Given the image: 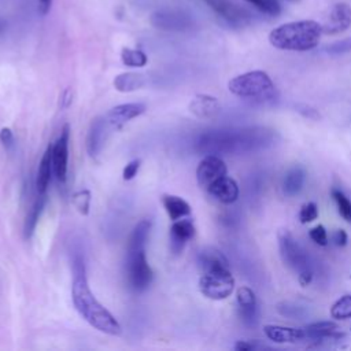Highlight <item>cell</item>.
Wrapping results in <instances>:
<instances>
[{
  "mask_svg": "<svg viewBox=\"0 0 351 351\" xmlns=\"http://www.w3.org/2000/svg\"><path fill=\"white\" fill-rule=\"evenodd\" d=\"M276 132L263 126L214 129L202 133L195 148L203 155H241L271 147Z\"/></svg>",
  "mask_w": 351,
  "mask_h": 351,
  "instance_id": "6da1fadb",
  "label": "cell"
},
{
  "mask_svg": "<svg viewBox=\"0 0 351 351\" xmlns=\"http://www.w3.org/2000/svg\"><path fill=\"white\" fill-rule=\"evenodd\" d=\"M71 293H73V303L80 313V315L95 329L111 335L118 336L121 335L122 329L119 322L115 319V317L93 296L86 274H74L73 276V285H71Z\"/></svg>",
  "mask_w": 351,
  "mask_h": 351,
  "instance_id": "7a4b0ae2",
  "label": "cell"
},
{
  "mask_svg": "<svg viewBox=\"0 0 351 351\" xmlns=\"http://www.w3.org/2000/svg\"><path fill=\"white\" fill-rule=\"evenodd\" d=\"M322 25L313 19L282 23L269 33V43L281 51L304 52L314 49L322 36Z\"/></svg>",
  "mask_w": 351,
  "mask_h": 351,
  "instance_id": "3957f363",
  "label": "cell"
},
{
  "mask_svg": "<svg viewBox=\"0 0 351 351\" xmlns=\"http://www.w3.org/2000/svg\"><path fill=\"white\" fill-rule=\"evenodd\" d=\"M228 89L237 97L255 101H270L276 97V86L270 75L263 70H252L233 77Z\"/></svg>",
  "mask_w": 351,
  "mask_h": 351,
  "instance_id": "277c9868",
  "label": "cell"
},
{
  "mask_svg": "<svg viewBox=\"0 0 351 351\" xmlns=\"http://www.w3.org/2000/svg\"><path fill=\"white\" fill-rule=\"evenodd\" d=\"M278 247L280 255L284 263L298 273V281L302 287L308 285L313 281L314 270L311 259L307 251L293 239L288 230H281L278 233Z\"/></svg>",
  "mask_w": 351,
  "mask_h": 351,
  "instance_id": "5b68a950",
  "label": "cell"
},
{
  "mask_svg": "<svg viewBox=\"0 0 351 351\" xmlns=\"http://www.w3.org/2000/svg\"><path fill=\"white\" fill-rule=\"evenodd\" d=\"M200 292L213 300H223L234 289V278L229 269L203 271L199 278Z\"/></svg>",
  "mask_w": 351,
  "mask_h": 351,
  "instance_id": "8992f818",
  "label": "cell"
},
{
  "mask_svg": "<svg viewBox=\"0 0 351 351\" xmlns=\"http://www.w3.org/2000/svg\"><path fill=\"white\" fill-rule=\"evenodd\" d=\"M154 278L151 266L148 265L145 251H134L126 254V282L134 292L145 291Z\"/></svg>",
  "mask_w": 351,
  "mask_h": 351,
  "instance_id": "52a82bcc",
  "label": "cell"
},
{
  "mask_svg": "<svg viewBox=\"0 0 351 351\" xmlns=\"http://www.w3.org/2000/svg\"><path fill=\"white\" fill-rule=\"evenodd\" d=\"M149 22L155 29L166 32H184L191 27L192 21L188 14L174 8H162L151 14Z\"/></svg>",
  "mask_w": 351,
  "mask_h": 351,
  "instance_id": "ba28073f",
  "label": "cell"
},
{
  "mask_svg": "<svg viewBox=\"0 0 351 351\" xmlns=\"http://www.w3.org/2000/svg\"><path fill=\"white\" fill-rule=\"evenodd\" d=\"M204 3L228 25L233 27H240L248 23L250 12L240 7L239 4L233 3L232 0H204Z\"/></svg>",
  "mask_w": 351,
  "mask_h": 351,
  "instance_id": "9c48e42d",
  "label": "cell"
},
{
  "mask_svg": "<svg viewBox=\"0 0 351 351\" xmlns=\"http://www.w3.org/2000/svg\"><path fill=\"white\" fill-rule=\"evenodd\" d=\"M226 173H228V167L221 156L204 155V158L197 165L196 180L202 188L207 189L218 178L226 176Z\"/></svg>",
  "mask_w": 351,
  "mask_h": 351,
  "instance_id": "30bf717a",
  "label": "cell"
},
{
  "mask_svg": "<svg viewBox=\"0 0 351 351\" xmlns=\"http://www.w3.org/2000/svg\"><path fill=\"white\" fill-rule=\"evenodd\" d=\"M237 313L241 322L248 328H255L259 321V310L255 292L250 287H240L236 292Z\"/></svg>",
  "mask_w": 351,
  "mask_h": 351,
  "instance_id": "8fae6325",
  "label": "cell"
},
{
  "mask_svg": "<svg viewBox=\"0 0 351 351\" xmlns=\"http://www.w3.org/2000/svg\"><path fill=\"white\" fill-rule=\"evenodd\" d=\"M69 137L70 126L66 123L62 129L59 138L52 145V166L58 181L64 182L67 178V163H69Z\"/></svg>",
  "mask_w": 351,
  "mask_h": 351,
  "instance_id": "7c38bea8",
  "label": "cell"
},
{
  "mask_svg": "<svg viewBox=\"0 0 351 351\" xmlns=\"http://www.w3.org/2000/svg\"><path fill=\"white\" fill-rule=\"evenodd\" d=\"M322 25L324 34H339L351 26V5L347 3H336Z\"/></svg>",
  "mask_w": 351,
  "mask_h": 351,
  "instance_id": "4fadbf2b",
  "label": "cell"
},
{
  "mask_svg": "<svg viewBox=\"0 0 351 351\" xmlns=\"http://www.w3.org/2000/svg\"><path fill=\"white\" fill-rule=\"evenodd\" d=\"M111 129L112 128L108 125L106 117H97L90 122L86 134V151L92 158L100 154Z\"/></svg>",
  "mask_w": 351,
  "mask_h": 351,
  "instance_id": "5bb4252c",
  "label": "cell"
},
{
  "mask_svg": "<svg viewBox=\"0 0 351 351\" xmlns=\"http://www.w3.org/2000/svg\"><path fill=\"white\" fill-rule=\"evenodd\" d=\"M195 236V225L191 218H180L177 221H173V225L170 226V251L177 255L182 252L185 244L188 240H191Z\"/></svg>",
  "mask_w": 351,
  "mask_h": 351,
  "instance_id": "9a60e30c",
  "label": "cell"
},
{
  "mask_svg": "<svg viewBox=\"0 0 351 351\" xmlns=\"http://www.w3.org/2000/svg\"><path fill=\"white\" fill-rule=\"evenodd\" d=\"M145 110L147 107L144 103H125L111 108L106 115V119L112 129H117L121 128L123 123L129 122L130 119L140 117L145 112Z\"/></svg>",
  "mask_w": 351,
  "mask_h": 351,
  "instance_id": "2e32d148",
  "label": "cell"
},
{
  "mask_svg": "<svg viewBox=\"0 0 351 351\" xmlns=\"http://www.w3.org/2000/svg\"><path fill=\"white\" fill-rule=\"evenodd\" d=\"M306 333V340L322 341V340H337L344 337V333L340 330L339 325L335 321H317L303 326Z\"/></svg>",
  "mask_w": 351,
  "mask_h": 351,
  "instance_id": "e0dca14e",
  "label": "cell"
},
{
  "mask_svg": "<svg viewBox=\"0 0 351 351\" xmlns=\"http://www.w3.org/2000/svg\"><path fill=\"white\" fill-rule=\"evenodd\" d=\"M206 191L215 200H218L223 204L234 203L239 199V193H240L237 182L232 177H228V176H223V177L218 178Z\"/></svg>",
  "mask_w": 351,
  "mask_h": 351,
  "instance_id": "ac0fdd59",
  "label": "cell"
},
{
  "mask_svg": "<svg viewBox=\"0 0 351 351\" xmlns=\"http://www.w3.org/2000/svg\"><path fill=\"white\" fill-rule=\"evenodd\" d=\"M263 332L266 337L274 343H299L306 340V333L303 328L265 325Z\"/></svg>",
  "mask_w": 351,
  "mask_h": 351,
  "instance_id": "d6986e66",
  "label": "cell"
},
{
  "mask_svg": "<svg viewBox=\"0 0 351 351\" xmlns=\"http://www.w3.org/2000/svg\"><path fill=\"white\" fill-rule=\"evenodd\" d=\"M219 101L217 100V97L211 96V95H196L191 103H189V111L202 119H207V118H213L219 112Z\"/></svg>",
  "mask_w": 351,
  "mask_h": 351,
  "instance_id": "ffe728a7",
  "label": "cell"
},
{
  "mask_svg": "<svg viewBox=\"0 0 351 351\" xmlns=\"http://www.w3.org/2000/svg\"><path fill=\"white\" fill-rule=\"evenodd\" d=\"M197 265L203 271L229 269L228 258L214 247H206L197 254Z\"/></svg>",
  "mask_w": 351,
  "mask_h": 351,
  "instance_id": "44dd1931",
  "label": "cell"
},
{
  "mask_svg": "<svg viewBox=\"0 0 351 351\" xmlns=\"http://www.w3.org/2000/svg\"><path fill=\"white\" fill-rule=\"evenodd\" d=\"M162 204L171 221H177L191 214L189 203L177 195H163Z\"/></svg>",
  "mask_w": 351,
  "mask_h": 351,
  "instance_id": "7402d4cb",
  "label": "cell"
},
{
  "mask_svg": "<svg viewBox=\"0 0 351 351\" xmlns=\"http://www.w3.org/2000/svg\"><path fill=\"white\" fill-rule=\"evenodd\" d=\"M53 171V166H52V145L49 144L40 160L38 165V170H37V177H36V189L38 193H45L49 180H51V174Z\"/></svg>",
  "mask_w": 351,
  "mask_h": 351,
  "instance_id": "603a6c76",
  "label": "cell"
},
{
  "mask_svg": "<svg viewBox=\"0 0 351 351\" xmlns=\"http://www.w3.org/2000/svg\"><path fill=\"white\" fill-rule=\"evenodd\" d=\"M306 181V171L300 166H295L288 170L282 178V192L287 196L298 195Z\"/></svg>",
  "mask_w": 351,
  "mask_h": 351,
  "instance_id": "cb8c5ba5",
  "label": "cell"
},
{
  "mask_svg": "<svg viewBox=\"0 0 351 351\" xmlns=\"http://www.w3.org/2000/svg\"><path fill=\"white\" fill-rule=\"evenodd\" d=\"M151 230V221L149 219H141L132 230L129 240H128V251L126 252H134L144 250L145 243L148 240Z\"/></svg>",
  "mask_w": 351,
  "mask_h": 351,
  "instance_id": "d4e9b609",
  "label": "cell"
},
{
  "mask_svg": "<svg viewBox=\"0 0 351 351\" xmlns=\"http://www.w3.org/2000/svg\"><path fill=\"white\" fill-rule=\"evenodd\" d=\"M47 204V195L45 193H38V197L33 203L32 208L29 210L26 219H25V226H23V233L25 239H30L36 230V226L38 223V219L44 211V207Z\"/></svg>",
  "mask_w": 351,
  "mask_h": 351,
  "instance_id": "484cf974",
  "label": "cell"
},
{
  "mask_svg": "<svg viewBox=\"0 0 351 351\" xmlns=\"http://www.w3.org/2000/svg\"><path fill=\"white\" fill-rule=\"evenodd\" d=\"M147 80L140 73H122L114 78V88L118 92H133L145 85Z\"/></svg>",
  "mask_w": 351,
  "mask_h": 351,
  "instance_id": "4316f807",
  "label": "cell"
},
{
  "mask_svg": "<svg viewBox=\"0 0 351 351\" xmlns=\"http://www.w3.org/2000/svg\"><path fill=\"white\" fill-rule=\"evenodd\" d=\"M330 317L336 321L351 318V293L340 296L330 307Z\"/></svg>",
  "mask_w": 351,
  "mask_h": 351,
  "instance_id": "83f0119b",
  "label": "cell"
},
{
  "mask_svg": "<svg viewBox=\"0 0 351 351\" xmlns=\"http://www.w3.org/2000/svg\"><path fill=\"white\" fill-rule=\"evenodd\" d=\"M121 60L125 66L129 67H144L148 62V58L141 49L123 48L121 51Z\"/></svg>",
  "mask_w": 351,
  "mask_h": 351,
  "instance_id": "f1b7e54d",
  "label": "cell"
},
{
  "mask_svg": "<svg viewBox=\"0 0 351 351\" xmlns=\"http://www.w3.org/2000/svg\"><path fill=\"white\" fill-rule=\"evenodd\" d=\"M330 195L337 206L339 214L343 217L344 221L351 223V200L346 196V193L337 188H333L330 191Z\"/></svg>",
  "mask_w": 351,
  "mask_h": 351,
  "instance_id": "f546056e",
  "label": "cell"
},
{
  "mask_svg": "<svg viewBox=\"0 0 351 351\" xmlns=\"http://www.w3.org/2000/svg\"><path fill=\"white\" fill-rule=\"evenodd\" d=\"M73 204L77 208V211L81 215H88L89 214V207H90V192L88 189H81L77 191L73 197Z\"/></svg>",
  "mask_w": 351,
  "mask_h": 351,
  "instance_id": "4dcf8cb0",
  "label": "cell"
},
{
  "mask_svg": "<svg viewBox=\"0 0 351 351\" xmlns=\"http://www.w3.org/2000/svg\"><path fill=\"white\" fill-rule=\"evenodd\" d=\"M247 3L252 4L255 8H258L261 12L274 16L280 14V3L277 0H245Z\"/></svg>",
  "mask_w": 351,
  "mask_h": 351,
  "instance_id": "1f68e13d",
  "label": "cell"
},
{
  "mask_svg": "<svg viewBox=\"0 0 351 351\" xmlns=\"http://www.w3.org/2000/svg\"><path fill=\"white\" fill-rule=\"evenodd\" d=\"M318 217V206L314 202H307L299 211V219L302 223H310Z\"/></svg>",
  "mask_w": 351,
  "mask_h": 351,
  "instance_id": "d6a6232c",
  "label": "cell"
},
{
  "mask_svg": "<svg viewBox=\"0 0 351 351\" xmlns=\"http://www.w3.org/2000/svg\"><path fill=\"white\" fill-rule=\"evenodd\" d=\"M325 51H326L329 55H333V56L344 55V53L351 52V37H347V38H343V40H339V41L332 43L330 45H328V47L325 48Z\"/></svg>",
  "mask_w": 351,
  "mask_h": 351,
  "instance_id": "836d02e7",
  "label": "cell"
},
{
  "mask_svg": "<svg viewBox=\"0 0 351 351\" xmlns=\"http://www.w3.org/2000/svg\"><path fill=\"white\" fill-rule=\"evenodd\" d=\"M308 236L315 244H318L321 247H325L328 244V232L324 225H317V226L311 228L308 232Z\"/></svg>",
  "mask_w": 351,
  "mask_h": 351,
  "instance_id": "e575fe53",
  "label": "cell"
},
{
  "mask_svg": "<svg viewBox=\"0 0 351 351\" xmlns=\"http://www.w3.org/2000/svg\"><path fill=\"white\" fill-rule=\"evenodd\" d=\"M138 167H140V160L138 159H134V160H130L125 167H123V171H122V177L125 181H130L136 177L137 171H138Z\"/></svg>",
  "mask_w": 351,
  "mask_h": 351,
  "instance_id": "d590c367",
  "label": "cell"
},
{
  "mask_svg": "<svg viewBox=\"0 0 351 351\" xmlns=\"http://www.w3.org/2000/svg\"><path fill=\"white\" fill-rule=\"evenodd\" d=\"M278 311L282 315H287V317H300L303 314L302 307H299L296 304H292V303H282V306L280 304Z\"/></svg>",
  "mask_w": 351,
  "mask_h": 351,
  "instance_id": "8d00e7d4",
  "label": "cell"
},
{
  "mask_svg": "<svg viewBox=\"0 0 351 351\" xmlns=\"http://www.w3.org/2000/svg\"><path fill=\"white\" fill-rule=\"evenodd\" d=\"M73 103V89L71 88H66L60 96V101H59V106L62 110H66L71 106Z\"/></svg>",
  "mask_w": 351,
  "mask_h": 351,
  "instance_id": "74e56055",
  "label": "cell"
},
{
  "mask_svg": "<svg viewBox=\"0 0 351 351\" xmlns=\"http://www.w3.org/2000/svg\"><path fill=\"white\" fill-rule=\"evenodd\" d=\"M0 141L7 148L14 144V133H12V130L10 128H3L0 130Z\"/></svg>",
  "mask_w": 351,
  "mask_h": 351,
  "instance_id": "f35d334b",
  "label": "cell"
},
{
  "mask_svg": "<svg viewBox=\"0 0 351 351\" xmlns=\"http://www.w3.org/2000/svg\"><path fill=\"white\" fill-rule=\"evenodd\" d=\"M332 240H333V243H335L337 247H344V245L347 244V241H348V236H347V233H346L344 229H337V230L333 233Z\"/></svg>",
  "mask_w": 351,
  "mask_h": 351,
  "instance_id": "ab89813d",
  "label": "cell"
},
{
  "mask_svg": "<svg viewBox=\"0 0 351 351\" xmlns=\"http://www.w3.org/2000/svg\"><path fill=\"white\" fill-rule=\"evenodd\" d=\"M259 348V346H256L254 341H245V340H239L234 344V350L236 351H251V350H256Z\"/></svg>",
  "mask_w": 351,
  "mask_h": 351,
  "instance_id": "60d3db41",
  "label": "cell"
},
{
  "mask_svg": "<svg viewBox=\"0 0 351 351\" xmlns=\"http://www.w3.org/2000/svg\"><path fill=\"white\" fill-rule=\"evenodd\" d=\"M53 0H37V10L41 15H47L52 7Z\"/></svg>",
  "mask_w": 351,
  "mask_h": 351,
  "instance_id": "b9f144b4",
  "label": "cell"
},
{
  "mask_svg": "<svg viewBox=\"0 0 351 351\" xmlns=\"http://www.w3.org/2000/svg\"><path fill=\"white\" fill-rule=\"evenodd\" d=\"M5 30H7V21L0 16V37L5 33Z\"/></svg>",
  "mask_w": 351,
  "mask_h": 351,
  "instance_id": "7bdbcfd3",
  "label": "cell"
},
{
  "mask_svg": "<svg viewBox=\"0 0 351 351\" xmlns=\"http://www.w3.org/2000/svg\"><path fill=\"white\" fill-rule=\"evenodd\" d=\"M292 1H295V0H292Z\"/></svg>",
  "mask_w": 351,
  "mask_h": 351,
  "instance_id": "ee69618b",
  "label": "cell"
}]
</instances>
